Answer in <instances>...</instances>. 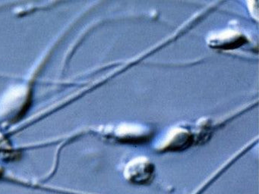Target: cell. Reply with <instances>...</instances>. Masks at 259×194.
<instances>
[{
    "label": "cell",
    "mask_w": 259,
    "mask_h": 194,
    "mask_svg": "<svg viewBox=\"0 0 259 194\" xmlns=\"http://www.w3.org/2000/svg\"><path fill=\"white\" fill-rule=\"evenodd\" d=\"M154 175V166L149 159L138 158L127 165L125 177L131 183L145 184L152 180Z\"/></svg>",
    "instance_id": "6da1fadb"
},
{
    "label": "cell",
    "mask_w": 259,
    "mask_h": 194,
    "mask_svg": "<svg viewBox=\"0 0 259 194\" xmlns=\"http://www.w3.org/2000/svg\"><path fill=\"white\" fill-rule=\"evenodd\" d=\"M194 138L192 133L187 130L179 129L175 133H172L168 143L165 146V150L170 151H180L185 150L192 145Z\"/></svg>",
    "instance_id": "7a4b0ae2"
}]
</instances>
